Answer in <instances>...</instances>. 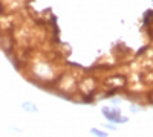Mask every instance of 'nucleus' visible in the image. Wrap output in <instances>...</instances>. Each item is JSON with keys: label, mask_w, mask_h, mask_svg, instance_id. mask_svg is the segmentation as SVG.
I'll use <instances>...</instances> for the list:
<instances>
[{"label": "nucleus", "mask_w": 153, "mask_h": 137, "mask_svg": "<svg viewBox=\"0 0 153 137\" xmlns=\"http://www.w3.org/2000/svg\"><path fill=\"white\" fill-rule=\"evenodd\" d=\"M92 132H95V134H98V136H106V132H103V131H98V130H92Z\"/></svg>", "instance_id": "7ed1b4c3"}, {"label": "nucleus", "mask_w": 153, "mask_h": 137, "mask_svg": "<svg viewBox=\"0 0 153 137\" xmlns=\"http://www.w3.org/2000/svg\"><path fill=\"white\" fill-rule=\"evenodd\" d=\"M23 108H25V110H28L29 113H34V111H37V107H35L34 104H29V102H25V104H23Z\"/></svg>", "instance_id": "f03ea898"}, {"label": "nucleus", "mask_w": 153, "mask_h": 137, "mask_svg": "<svg viewBox=\"0 0 153 137\" xmlns=\"http://www.w3.org/2000/svg\"><path fill=\"white\" fill-rule=\"evenodd\" d=\"M103 114L109 119L110 122H119V120H127L125 117H119L118 111H115V110H109V108H103Z\"/></svg>", "instance_id": "f257e3e1"}]
</instances>
